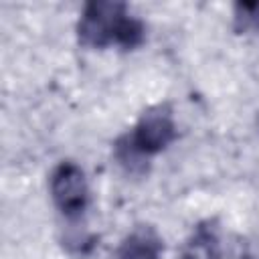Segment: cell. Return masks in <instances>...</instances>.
Instances as JSON below:
<instances>
[{
    "label": "cell",
    "mask_w": 259,
    "mask_h": 259,
    "mask_svg": "<svg viewBox=\"0 0 259 259\" xmlns=\"http://www.w3.org/2000/svg\"><path fill=\"white\" fill-rule=\"evenodd\" d=\"M51 194L67 219H79L87 206V180L73 162L59 164L51 174Z\"/></svg>",
    "instance_id": "obj_3"
},
{
    "label": "cell",
    "mask_w": 259,
    "mask_h": 259,
    "mask_svg": "<svg viewBox=\"0 0 259 259\" xmlns=\"http://www.w3.org/2000/svg\"><path fill=\"white\" fill-rule=\"evenodd\" d=\"M235 30L247 32V30H259V2H239L235 4Z\"/></svg>",
    "instance_id": "obj_6"
},
{
    "label": "cell",
    "mask_w": 259,
    "mask_h": 259,
    "mask_svg": "<svg viewBox=\"0 0 259 259\" xmlns=\"http://www.w3.org/2000/svg\"><path fill=\"white\" fill-rule=\"evenodd\" d=\"M241 259H257V257H251V255H247V257H241Z\"/></svg>",
    "instance_id": "obj_7"
},
{
    "label": "cell",
    "mask_w": 259,
    "mask_h": 259,
    "mask_svg": "<svg viewBox=\"0 0 259 259\" xmlns=\"http://www.w3.org/2000/svg\"><path fill=\"white\" fill-rule=\"evenodd\" d=\"M144 34L146 28L142 20L130 16L123 2H89L77 24L79 42L91 49H103L109 45L136 49L142 45Z\"/></svg>",
    "instance_id": "obj_1"
},
{
    "label": "cell",
    "mask_w": 259,
    "mask_h": 259,
    "mask_svg": "<svg viewBox=\"0 0 259 259\" xmlns=\"http://www.w3.org/2000/svg\"><path fill=\"white\" fill-rule=\"evenodd\" d=\"M162 239L160 235L146 225L136 227L117 247V259H160Z\"/></svg>",
    "instance_id": "obj_4"
},
{
    "label": "cell",
    "mask_w": 259,
    "mask_h": 259,
    "mask_svg": "<svg viewBox=\"0 0 259 259\" xmlns=\"http://www.w3.org/2000/svg\"><path fill=\"white\" fill-rule=\"evenodd\" d=\"M180 259H221L217 229L210 223L198 225L182 247Z\"/></svg>",
    "instance_id": "obj_5"
},
{
    "label": "cell",
    "mask_w": 259,
    "mask_h": 259,
    "mask_svg": "<svg viewBox=\"0 0 259 259\" xmlns=\"http://www.w3.org/2000/svg\"><path fill=\"white\" fill-rule=\"evenodd\" d=\"M174 136H176V127L170 109L166 105H158L148 109L140 117L134 132L125 136V142L130 144L132 150H136L142 158H146L164 150L174 140Z\"/></svg>",
    "instance_id": "obj_2"
}]
</instances>
